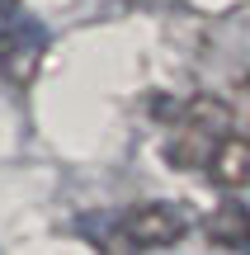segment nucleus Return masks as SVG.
<instances>
[{
  "instance_id": "f257e3e1",
  "label": "nucleus",
  "mask_w": 250,
  "mask_h": 255,
  "mask_svg": "<svg viewBox=\"0 0 250 255\" xmlns=\"http://www.w3.org/2000/svg\"><path fill=\"white\" fill-rule=\"evenodd\" d=\"M232 137V109H227L222 100H194L184 109V119H179L175 128V137H170V161L175 165H184V170H194V165H203L208 170V161H213V151Z\"/></svg>"
},
{
  "instance_id": "39448f33",
  "label": "nucleus",
  "mask_w": 250,
  "mask_h": 255,
  "mask_svg": "<svg viewBox=\"0 0 250 255\" xmlns=\"http://www.w3.org/2000/svg\"><path fill=\"white\" fill-rule=\"evenodd\" d=\"M208 241H217L227 251H250V208L246 203H222L208 218Z\"/></svg>"
},
{
  "instance_id": "f03ea898",
  "label": "nucleus",
  "mask_w": 250,
  "mask_h": 255,
  "mask_svg": "<svg viewBox=\"0 0 250 255\" xmlns=\"http://www.w3.org/2000/svg\"><path fill=\"white\" fill-rule=\"evenodd\" d=\"M43 47H47V28L28 9H19V0H0V76L24 85L38 71Z\"/></svg>"
},
{
  "instance_id": "20e7f679",
  "label": "nucleus",
  "mask_w": 250,
  "mask_h": 255,
  "mask_svg": "<svg viewBox=\"0 0 250 255\" xmlns=\"http://www.w3.org/2000/svg\"><path fill=\"white\" fill-rule=\"evenodd\" d=\"M208 180L222 184V189H241V184H250V137L232 132L222 146H217L213 161H208Z\"/></svg>"
},
{
  "instance_id": "7ed1b4c3",
  "label": "nucleus",
  "mask_w": 250,
  "mask_h": 255,
  "mask_svg": "<svg viewBox=\"0 0 250 255\" xmlns=\"http://www.w3.org/2000/svg\"><path fill=\"white\" fill-rule=\"evenodd\" d=\"M118 232H123V241L132 251H166L175 241H184L189 213L175 208V203H142V208H132L118 222Z\"/></svg>"
}]
</instances>
